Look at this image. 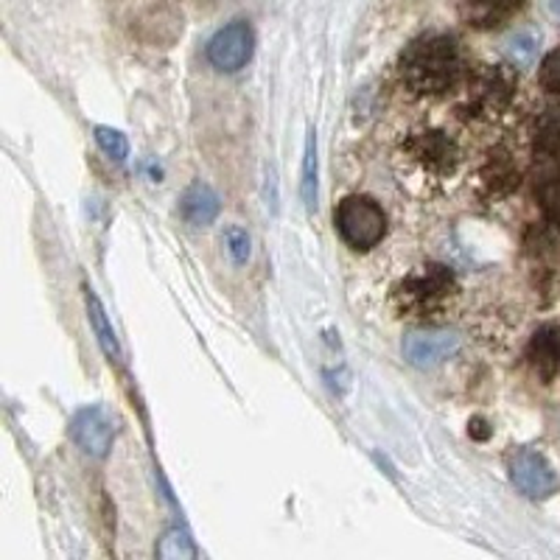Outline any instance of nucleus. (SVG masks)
<instances>
[{
	"instance_id": "nucleus-4",
	"label": "nucleus",
	"mask_w": 560,
	"mask_h": 560,
	"mask_svg": "<svg viewBox=\"0 0 560 560\" xmlns=\"http://www.w3.org/2000/svg\"><path fill=\"white\" fill-rule=\"evenodd\" d=\"M516 73L504 65H479L477 70L468 73L463 90L465 113L471 118H482V121H493L499 115H504L516 98Z\"/></svg>"
},
{
	"instance_id": "nucleus-12",
	"label": "nucleus",
	"mask_w": 560,
	"mask_h": 560,
	"mask_svg": "<svg viewBox=\"0 0 560 560\" xmlns=\"http://www.w3.org/2000/svg\"><path fill=\"white\" fill-rule=\"evenodd\" d=\"M219 208H222V202H219L217 191L205 183L191 185V188L183 194V202H179L183 219L188 224H194V228H202V224L213 222V219L219 217Z\"/></svg>"
},
{
	"instance_id": "nucleus-19",
	"label": "nucleus",
	"mask_w": 560,
	"mask_h": 560,
	"mask_svg": "<svg viewBox=\"0 0 560 560\" xmlns=\"http://www.w3.org/2000/svg\"><path fill=\"white\" fill-rule=\"evenodd\" d=\"M538 82L549 93H560V51H552L544 57L541 70H538Z\"/></svg>"
},
{
	"instance_id": "nucleus-22",
	"label": "nucleus",
	"mask_w": 560,
	"mask_h": 560,
	"mask_svg": "<svg viewBox=\"0 0 560 560\" xmlns=\"http://www.w3.org/2000/svg\"><path fill=\"white\" fill-rule=\"evenodd\" d=\"M541 205H544V210H547V217L552 219V222L560 224V177L544 185Z\"/></svg>"
},
{
	"instance_id": "nucleus-9",
	"label": "nucleus",
	"mask_w": 560,
	"mask_h": 560,
	"mask_svg": "<svg viewBox=\"0 0 560 560\" xmlns=\"http://www.w3.org/2000/svg\"><path fill=\"white\" fill-rule=\"evenodd\" d=\"M70 434L90 457H107L115 440L113 418L102 407H88L70 420Z\"/></svg>"
},
{
	"instance_id": "nucleus-21",
	"label": "nucleus",
	"mask_w": 560,
	"mask_h": 560,
	"mask_svg": "<svg viewBox=\"0 0 560 560\" xmlns=\"http://www.w3.org/2000/svg\"><path fill=\"white\" fill-rule=\"evenodd\" d=\"M228 249L230 258L236 264H247L249 258V236L242 228H230L228 230Z\"/></svg>"
},
{
	"instance_id": "nucleus-11",
	"label": "nucleus",
	"mask_w": 560,
	"mask_h": 560,
	"mask_svg": "<svg viewBox=\"0 0 560 560\" xmlns=\"http://www.w3.org/2000/svg\"><path fill=\"white\" fill-rule=\"evenodd\" d=\"M479 185H482V191L488 197H504L518 185V172L513 166V160H510L508 152L497 149V152H490L488 160L479 168Z\"/></svg>"
},
{
	"instance_id": "nucleus-18",
	"label": "nucleus",
	"mask_w": 560,
	"mask_h": 560,
	"mask_svg": "<svg viewBox=\"0 0 560 560\" xmlns=\"http://www.w3.org/2000/svg\"><path fill=\"white\" fill-rule=\"evenodd\" d=\"M96 140L102 152L113 160H127L129 154V143L118 129H109V127H96Z\"/></svg>"
},
{
	"instance_id": "nucleus-1",
	"label": "nucleus",
	"mask_w": 560,
	"mask_h": 560,
	"mask_svg": "<svg viewBox=\"0 0 560 560\" xmlns=\"http://www.w3.org/2000/svg\"><path fill=\"white\" fill-rule=\"evenodd\" d=\"M468 166L465 138L454 124L423 121L404 132L395 147V172L412 194L448 191L463 179Z\"/></svg>"
},
{
	"instance_id": "nucleus-14",
	"label": "nucleus",
	"mask_w": 560,
	"mask_h": 560,
	"mask_svg": "<svg viewBox=\"0 0 560 560\" xmlns=\"http://www.w3.org/2000/svg\"><path fill=\"white\" fill-rule=\"evenodd\" d=\"M84 300H88L90 323H93V331H96V337H98V342H102L104 353L109 357V362H118V359H121V348H118V339H115L113 325H109L107 314H104L102 300L93 294V289H84Z\"/></svg>"
},
{
	"instance_id": "nucleus-13",
	"label": "nucleus",
	"mask_w": 560,
	"mask_h": 560,
	"mask_svg": "<svg viewBox=\"0 0 560 560\" xmlns=\"http://www.w3.org/2000/svg\"><path fill=\"white\" fill-rule=\"evenodd\" d=\"M529 359H533L544 382H552L555 376H560V334L552 328L535 334L533 345H529Z\"/></svg>"
},
{
	"instance_id": "nucleus-6",
	"label": "nucleus",
	"mask_w": 560,
	"mask_h": 560,
	"mask_svg": "<svg viewBox=\"0 0 560 560\" xmlns=\"http://www.w3.org/2000/svg\"><path fill=\"white\" fill-rule=\"evenodd\" d=\"M253 48V28L244 20H236V23H230L222 32L213 34V39L208 43V59L222 73H236V70H242L249 62Z\"/></svg>"
},
{
	"instance_id": "nucleus-8",
	"label": "nucleus",
	"mask_w": 560,
	"mask_h": 560,
	"mask_svg": "<svg viewBox=\"0 0 560 560\" xmlns=\"http://www.w3.org/2000/svg\"><path fill=\"white\" fill-rule=\"evenodd\" d=\"M459 337L448 331H415L404 339V357L412 368L432 370L457 357Z\"/></svg>"
},
{
	"instance_id": "nucleus-5",
	"label": "nucleus",
	"mask_w": 560,
	"mask_h": 560,
	"mask_svg": "<svg viewBox=\"0 0 560 560\" xmlns=\"http://www.w3.org/2000/svg\"><path fill=\"white\" fill-rule=\"evenodd\" d=\"M334 222H337L342 242L359 253L378 247L382 238L387 236V217H384L382 205L362 194L345 197L334 210Z\"/></svg>"
},
{
	"instance_id": "nucleus-2",
	"label": "nucleus",
	"mask_w": 560,
	"mask_h": 560,
	"mask_svg": "<svg viewBox=\"0 0 560 560\" xmlns=\"http://www.w3.org/2000/svg\"><path fill=\"white\" fill-rule=\"evenodd\" d=\"M463 77V51L446 34H429V37L415 39L401 57V79L412 96H446L459 88Z\"/></svg>"
},
{
	"instance_id": "nucleus-15",
	"label": "nucleus",
	"mask_w": 560,
	"mask_h": 560,
	"mask_svg": "<svg viewBox=\"0 0 560 560\" xmlns=\"http://www.w3.org/2000/svg\"><path fill=\"white\" fill-rule=\"evenodd\" d=\"M300 197L306 202L308 210L317 205V135L308 129L306 152H303V179H300Z\"/></svg>"
},
{
	"instance_id": "nucleus-17",
	"label": "nucleus",
	"mask_w": 560,
	"mask_h": 560,
	"mask_svg": "<svg viewBox=\"0 0 560 560\" xmlns=\"http://www.w3.org/2000/svg\"><path fill=\"white\" fill-rule=\"evenodd\" d=\"M158 555L166 560H191V558H197V549H194L191 538H188V533H185V529L174 527V529H168L163 538H160Z\"/></svg>"
},
{
	"instance_id": "nucleus-10",
	"label": "nucleus",
	"mask_w": 560,
	"mask_h": 560,
	"mask_svg": "<svg viewBox=\"0 0 560 560\" xmlns=\"http://www.w3.org/2000/svg\"><path fill=\"white\" fill-rule=\"evenodd\" d=\"M454 7L468 26L499 28L524 7V0H454Z\"/></svg>"
},
{
	"instance_id": "nucleus-16",
	"label": "nucleus",
	"mask_w": 560,
	"mask_h": 560,
	"mask_svg": "<svg viewBox=\"0 0 560 560\" xmlns=\"http://www.w3.org/2000/svg\"><path fill=\"white\" fill-rule=\"evenodd\" d=\"M538 45H541V37L535 32H516L504 45V54H508L510 65L516 68H533L535 57H538Z\"/></svg>"
},
{
	"instance_id": "nucleus-3",
	"label": "nucleus",
	"mask_w": 560,
	"mask_h": 560,
	"mask_svg": "<svg viewBox=\"0 0 560 560\" xmlns=\"http://www.w3.org/2000/svg\"><path fill=\"white\" fill-rule=\"evenodd\" d=\"M459 303L457 275L443 264H423L398 280L393 289V312L409 323H443Z\"/></svg>"
},
{
	"instance_id": "nucleus-7",
	"label": "nucleus",
	"mask_w": 560,
	"mask_h": 560,
	"mask_svg": "<svg viewBox=\"0 0 560 560\" xmlns=\"http://www.w3.org/2000/svg\"><path fill=\"white\" fill-rule=\"evenodd\" d=\"M510 479L529 499H549L558 490V477H555L552 465L547 457L538 452H518L510 463Z\"/></svg>"
},
{
	"instance_id": "nucleus-20",
	"label": "nucleus",
	"mask_w": 560,
	"mask_h": 560,
	"mask_svg": "<svg viewBox=\"0 0 560 560\" xmlns=\"http://www.w3.org/2000/svg\"><path fill=\"white\" fill-rule=\"evenodd\" d=\"M538 149L547 154L560 152V118H547L538 129Z\"/></svg>"
},
{
	"instance_id": "nucleus-23",
	"label": "nucleus",
	"mask_w": 560,
	"mask_h": 560,
	"mask_svg": "<svg viewBox=\"0 0 560 560\" xmlns=\"http://www.w3.org/2000/svg\"><path fill=\"white\" fill-rule=\"evenodd\" d=\"M549 9H552L555 18H560V0H549Z\"/></svg>"
}]
</instances>
